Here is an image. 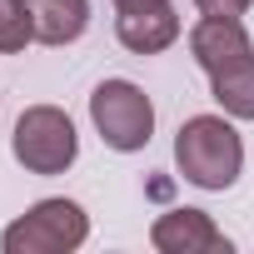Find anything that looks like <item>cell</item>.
<instances>
[{
    "instance_id": "cell-8",
    "label": "cell",
    "mask_w": 254,
    "mask_h": 254,
    "mask_svg": "<svg viewBox=\"0 0 254 254\" xmlns=\"http://www.w3.org/2000/svg\"><path fill=\"white\" fill-rule=\"evenodd\" d=\"M30 15L40 45H75L90 30V0H30Z\"/></svg>"
},
{
    "instance_id": "cell-4",
    "label": "cell",
    "mask_w": 254,
    "mask_h": 254,
    "mask_svg": "<svg viewBox=\"0 0 254 254\" xmlns=\"http://www.w3.org/2000/svg\"><path fill=\"white\" fill-rule=\"evenodd\" d=\"M90 120H95V135L120 155L145 150L155 135V105L135 80H100L90 95Z\"/></svg>"
},
{
    "instance_id": "cell-3",
    "label": "cell",
    "mask_w": 254,
    "mask_h": 254,
    "mask_svg": "<svg viewBox=\"0 0 254 254\" xmlns=\"http://www.w3.org/2000/svg\"><path fill=\"white\" fill-rule=\"evenodd\" d=\"M85 239H90V214L75 199L55 194V199H35L20 219H10L0 234V249L5 254H75Z\"/></svg>"
},
{
    "instance_id": "cell-9",
    "label": "cell",
    "mask_w": 254,
    "mask_h": 254,
    "mask_svg": "<svg viewBox=\"0 0 254 254\" xmlns=\"http://www.w3.org/2000/svg\"><path fill=\"white\" fill-rule=\"evenodd\" d=\"M209 95L229 120H254V55L209 75Z\"/></svg>"
},
{
    "instance_id": "cell-1",
    "label": "cell",
    "mask_w": 254,
    "mask_h": 254,
    "mask_svg": "<svg viewBox=\"0 0 254 254\" xmlns=\"http://www.w3.org/2000/svg\"><path fill=\"white\" fill-rule=\"evenodd\" d=\"M175 170L194 190H229L244 175V140L229 115H190L175 135Z\"/></svg>"
},
{
    "instance_id": "cell-5",
    "label": "cell",
    "mask_w": 254,
    "mask_h": 254,
    "mask_svg": "<svg viewBox=\"0 0 254 254\" xmlns=\"http://www.w3.org/2000/svg\"><path fill=\"white\" fill-rule=\"evenodd\" d=\"M150 244L160 254H229V234L204 209H165L150 224Z\"/></svg>"
},
{
    "instance_id": "cell-11",
    "label": "cell",
    "mask_w": 254,
    "mask_h": 254,
    "mask_svg": "<svg viewBox=\"0 0 254 254\" xmlns=\"http://www.w3.org/2000/svg\"><path fill=\"white\" fill-rule=\"evenodd\" d=\"M199 15H224V20H244L254 10V0H194Z\"/></svg>"
},
{
    "instance_id": "cell-7",
    "label": "cell",
    "mask_w": 254,
    "mask_h": 254,
    "mask_svg": "<svg viewBox=\"0 0 254 254\" xmlns=\"http://www.w3.org/2000/svg\"><path fill=\"white\" fill-rule=\"evenodd\" d=\"M185 35L175 5H150V10H115V40L130 55H160Z\"/></svg>"
},
{
    "instance_id": "cell-10",
    "label": "cell",
    "mask_w": 254,
    "mask_h": 254,
    "mask_svg": "<svg viewBox=\"0 0 254 254\" xmlns=\"http://www.w3.org/2000/svg\"><path fill=\"white\" fill-rule=\"evenodd\" d=\"M35 40L30 0H0V55H20Z\"/></svg>"
},
{
    "instance_id": "cell-2",
    "label": "cell",
    "mask_w": 254,
    "mask_h": 254,
    "mask_svg": "<svg viewBox=\"0 0 254 254\" xmlns=\"http://www.w3.org/2000/svg\"><path fill=\"white\" fill-rule=\"evenodd\" d=\"M10 155L25 175H65L80 160V135H75V120L60 105H30L15 120V135H10Z\"/></svg>"
},
{
    "instance_id": "cell-12",
    "label": "cell",
    "mask_w": 254,
    "mask_h": 254,
    "mask_svg": "<svg viewBox=\"0 0 254 254\" xmlns=\"http://www.w3.org/2000/svg\"><path fill=\"white\" fill-rule=\"evenodd\" d=\"M150 5H170V0H115V10H150Z\"/></svg>"
},
{
    "instance_id": "cell-6",
    "label": "cell",
    "mask_w": 254,
    "mask_h": 254,
    "mask_svg": "<svg viewBox=\"0 0 254 254\" xmlns=\"http://www.w3.org/2000/svg\"><path fill=\"white\" fill-rule=\"evenodd\" d=\"M190 55H194V65H199L204 75H214V70H224V65H234V60L254 55V40H249L244 20L199 15V20H194V30H190Z\"/></svg>"
}]
</instances>
